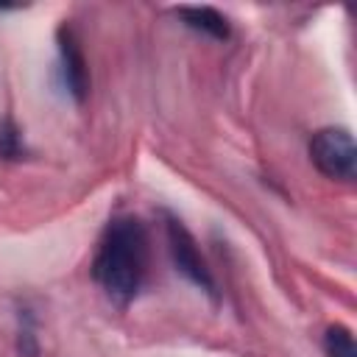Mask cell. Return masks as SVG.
Instances as JSON below:
<instances>
[{"label":"cell","instance_id":"3957f363","mask_svg":"<svg viewBox=\"0 0 357 357\" xmlns=\"http://www.w3.org/2000/svg\"><path fill=\"white\" fill-rule=\"evenodd\" d=\"M167 245H170V254H173L176 268H178L192 284H198L204 293L215 296V279H212V273H209V268H206L201 251L195 248L192 234H190V231L181 226V220H176V218L167 220Z\"/></svg>","mask_w":357,"mask_h":357},{"label":"cell","instance_id":"8992f818","mask_svg":"<svg viewBox=\"0 0 357 357\" xmlns=\"http://www.w3.org/2000/svg\"><path fill=\"white\" fill-rule=\"evenodd\" d=\"M324 351H326V357H357L351 332L340 324L329 326L326 335H324Z\"/></svg>","mask_w":357,"mask_h":357},{"label":"cell","instance_id":"5b68a950","mask_svg":"<svg viewBox=\"0 0 357 357\" xmlns=\"http://www.w3.org/2000/svg\"><path fill=\"white\" fill-rule=\"evenodd\" d=\"M178 17L192 28V31H201L212 39H226L229 36V22L220 11L209 8V6H184L178 8Z\"/></svg>","mask_w":357,"mask_h":357},{"label":"cell","instance_id":"7a4b0ae2","mask_svg":"<svg viewBox=\"0 0 357 357\" xmlns=\"http://www.w3.org/2000/svg\"><path fill=\"white\" fill-rule=\"evenodd\" d=\"M312 165L335 181H351L357 173V148L346 128H321L310 139Z\"/></svg>","mask_w":357,"mask_h":357},{"label":"cell","instance_id":"52a82bcc","mask_svg":"<svg viewBox=\"0 0 357 357\" xmlns=\"http://www.w3.org/2000/svg\"><path fill=\"white\" fill-rule=\"evenodd\" d=\"M20 153H22L20 131L11 123H3L0 126V159H20Z\"/></svg>","mask_w":357,"mask_h":357},{"label":"cell","instance_id":"6da1fadb","mask_svg":"<svg viewBox=\"0 0 357 357\" xmlns=\"http://www.w3.org/2000/svg\"><path fill=\"white\" fill-rule=\"evenodd\" d=\"M148 265V237L137 218H114L92 259V276L114 304H128L142 287Z\"/></svg>","mask_w":357,"mask_h":357},{"label":"cell","instance_id":"277c9868","mask_svg":"<svg viewBox=\"0 0 357 357\" xmlns=\"http://www.w3.org/2000/svg\"><path fill=\"white\" fill-rule=\"evenodd\" d=\"M59 59H61V78H64V86L67 92L81 103L86 98V89H89V73H86V61H84V53L73 36V31L67 25L59 28Z\"/></svg>","mask_w":357,"mask_h":357}]
</instances>
